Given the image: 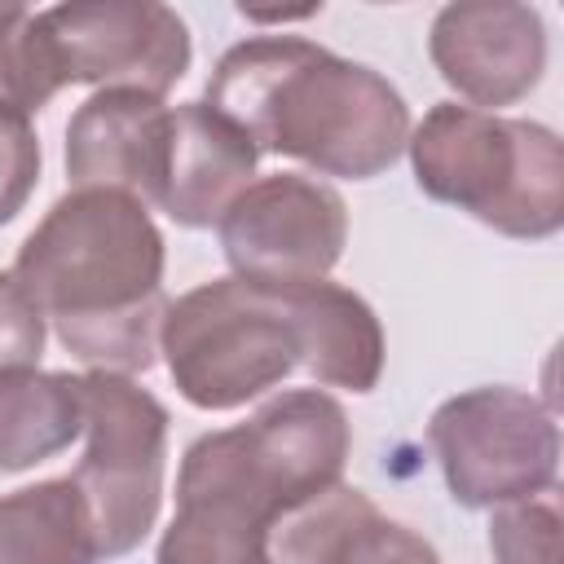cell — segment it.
<instances>
[{
	"instance_id": "6da1fadb",
	"label": "cell",
	"mask_w": 564,
	"mask_h": 564,
	"mask_svg": "<svg viewBox=\"0 0 564 564\" xmlns=\"http://www.w3.org/2000/svg\"><path fill=\"white\" fill-rule=\"evenodd\" d=\"M167 247L150 207L119 189H70L26 234L13 282L88 370L145 375L159 361Z\"/></svg>"
},
{
	"instance_id": "7a4b0ae2",
	"label": "cell",
	"mask_w": 564,
	"mask_h": 564,
	"mask_svg": "<svg viewBox=\"0 0 564 564\" xmlns=\"http://www.w3.org/2000/svg\"><path fill=\"white\" fill-rule=\"evenodd\" d=\"M203 101L260 154L322 176H383L410 141V106L388 75L304 35H251L220 53Z\"/></svg>"
},
{
	"instance_id": "3957f363",
	"label": "cell",
	"mask_w": 564,
	"mask_h": 564,
	"mask_svg": "<svg viewBox=\"0 0 564 564\" xmlns=\"http://www.w3.org/2000/svg\"><path fill=\"white\" fill-rule=\"evenodd\" d=\"M414 185L507 238H551L564 225V145L538 119L436 101L405 141Z\"/></svg>"
},
{
	"instance_id": "277c9868",
	"label": "cell",
	"mask_w": 564,
	"mask_h": 564,
	"mask_svg": "<svg viewBox=\"0 0 564 564\" xmlns=\"http://www.w3.org/2000/svg\"><path fill=\"white\" fill-rule=\"evenodd\" d=\"M352 423L322 388H286L247 423L203 432L176 471V498H225L278 524L344 480Z\"/></svg>"
},
{
	"instance_id": "5b68a950",
	"label": "cell",
	"mask_w": 564,
	"mask_h": 564,
	"mask_svg": "<svg viewBox=\"0 0 564 564\" xmlns=\"http://www.w3.org/2000/svg\"><path fill=\"white\" fill-rule=\"evenodd\" d=\"M159 352L176 392L207 414L238 410L300 370L286 295L234 273L167 300Z\"/></svg>"
},
{
	"instance_id": "8992f818",
	"label": "cell",
	"mask_w": 564,
	"mask_h": 564,
	"mask_svg": "<svg viewBox=\"0 0 564 564\" xmlns=\"http://www.w3.org/2000/svg\"><path fill=\"white\" fill-rule=\"evenodd\" d=\"M84 458L70 480L88 507L97 555L119 560L145 542L163 507L167 405L128 375L84 370Z\"/></svg>"
},
{
	"instance_id": "52a82bcc",
	"label": "cell",
	"mask_w": 564,
	"mask_h": 564,
	"mask_svg": "<svg viewBox=\"0 0 564 564\" xmlns=\"http://www.w3.org/2000/svg\"><path fill=\"white\" fill-rule=\"evenodd\" d=\"M427 445L458 507L485 511L542 489L560 476V423L524 388L489 383L441 401L427 419Z\"/></svg>"
},
{
	"instance_id": "ba28073f",
	"label": "cell",
	"mask_w": 564,
	"mask_h": 564,
	"mask_svg": "<svg viewBox=\"0 0 564 564\" xmlns=\"http://www.w3.org/2000/svg\"><path fill=\"white\" fill-rule=\"evenodd\" d=\"M234 278L291 291L322 282L348 242V207L335 185L300 172L251 181L216 225Z\"/></svg>"
},
{
	"instance_id": "9c48e42d",
	"label": "cell",
	"mask_w": 564,
	"mask_h": 564,
	"mask_svg": "<svg viewBox=\"0 0 564 564\" xmlns=\"http://www.w3.org/2000/svg\"><path fill=\"white\" fill-rule=\"evenodd\" d=\"M57 84L163 97L189 70V26L159 0H70L35 13Z\"/></svg>"
},
{
	"instance_id": "30bf717a",
	"label": "cell",
	"mask_w": 564,
	"mask_h": 564,
	"mask_svg": "<svg viewBox=\"0 0 564 564\" xmlns=\"http://www.w3.org/2000/svg\"><path fill=\"white\" fill-rule=\"evenodd\" d=\"M436 75L476 110L524 101L546 70V22L520 0H454L427 31Z\"/></svg>"
},
{
	"instance_id": "8fae6325",
	"label": "cell",
	"mask_w": 564,
	"mask_h": 564,
	"mask_svg": "<svg viewBox=\"0 0 564 564\" xmlns=\"http://www.w3.org/2000/svg\"><path fill=\"white\" fill-rule=\"evenodd\" d=\"M172 150V106L141 88H97L66 123L70 189H119L159 203Z\"/></svg>"
},
{
	"instance_id": "7c38bea8",
	"label": "cell",
	"mask_w": 564,
	"mask_h": 564,
	"mask_svg": "<svg viewBox=\"0 0 564 564\" xmlns=\"http://www.w3.org/2000/svg\"><path fill=\"white\" fill-rule=\"evenodd\" d=\"M269 551L273 564H441L423 533L388 520L344 480L286 511L269 533Z\"/></svg>"
},
{
	"instance_id": "4fadbf2b",
	"label": "cell",
	"mask_w": 564,
	"mask_h": 564,
	"mask_svg": "<svg viewBox=\"0 0 564 564\" xmlns=\"http://www.w3.org/2000/svg\"><path fill=\"white\" fill-rule=\"evenodd\" d=\"M256 163L260 150L225 115H216L207 101H181L172 106L167 176L154 207L181 229H212L251 185Z\"/></svg>"
},
{
	"instance_id": "5bb4252c",
	"label": "cell",
	"mask_w": 564,
	"mask_h": 564,
	"mask_svg": "<svg viewBox=\"0 0 564 564\" xmlns=\"http://www.w3.org/2000/svg\"><path fill=\"white\" fill-rule=\"evenodd\" d=\"M300 335V366L322 388L375 392L383 375V326L379 313L339 282H308L282 291Z\"/></svg>"
},
{
	"instance_id": "9a60e30c",
	"label": "cell",
	"mask_w": 564,
	"mask_h": 564,
	"mask_svg": "<svg viewBox=\"0 0 564 564\" xmlns=\"http://www.w3.org/2000/svg\"><path fill=\"white\" fill-rule=\"evenodd\" d=\"M84 436L79 375L70 370H0V471H26Z\"/></svg>"
},
{
	"instance_id": "2e32d148",
	"label": "cell",
	"mask_w": 564,
	"mask_h": 564,
	"mask_svg": "<svg viewBox=\"0 0 564 564\" xmlns=\"http://www.w3.org/2000/svg\"><path fill=\"white\" fill-rule=\"evenodd\" d=\"M88 507L70 476L0 494V564H97Z\"/></svg>"
},
{
	"instance_id": "e0dca14e",
	"label": "cell",
	"mask_w": 564,
	"mask_h": 564,
	"mask_svg": "<svg viewBox=\"0 0 564 564\" xmlns=\"http://www.w3.org/2000/svg\"><path fill=\"white\" fill-rule=\"evenodd\" d=\"M273 524L225 498H176L154 564H273Z\"/></svg>"
},
{
	"instance_id": "ac0fdd59",
	"label": "cell",
	"mask_w": 564,
	"mask_h": 564,
	"mask_svg": "<svg viewBox=\"0 0 564 564\" xmlns=\"http://www.w3.org/2000/svg\"><path fill=\"white\" fill-rule=\"evenodd\" d=\"M560 529H564L560 489H542V494L489 507L494 564H564Z\"/></svg>"
},
{
	"instance_id": "d6986e66",
	"label": "cell",
	"mask_w": 564,
	"mask_h": 564,
	"mask_svg": "<svg viewBox=\"0 0 564 564\" xmlns=\"http://www.w3.org/2000/svg\"><path fill=\"white\" fill-rule=\"evenodd\" d=\"M40 137L31 115L0 101V225H9L40 185Z\"/></svg>"
},
{
	"instance_id": "ffe728a7",
	"label": "cell",
	"mask_w": 564,
	"mask_h": 564,
	"mask_svg": "<svg viewBox=\"0 0 564 564\" xmlns=\"http://www.w3.org/2000/svg\"><path fill=\"white\" fill-rule=\"evenodd\" d=\"M48 339V322L35 308V300L13 282V273H0V370L40 366Z\"/></svg>"
}]
</instances>
